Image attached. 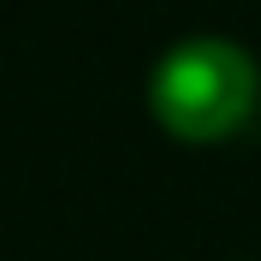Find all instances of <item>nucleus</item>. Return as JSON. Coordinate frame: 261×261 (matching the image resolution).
Masks as SVG:
<instances>
[{
  "instance_id": "1",
  "label": "nucleus",
  "mask_w": 261,
  "mask_h": 261,
  "mask_svg": "<svg viewBox=\"0 0 261 261\" xmlns=\"http://www.w3.org/2000/svg\"><path fill=\"white\" fill-rule=\"evenodd\" d=\"M261 101V71L226 36H190L166 48L148 77V107L178 143H226L249 125Z\"/></svg>"
}]
</instances>
